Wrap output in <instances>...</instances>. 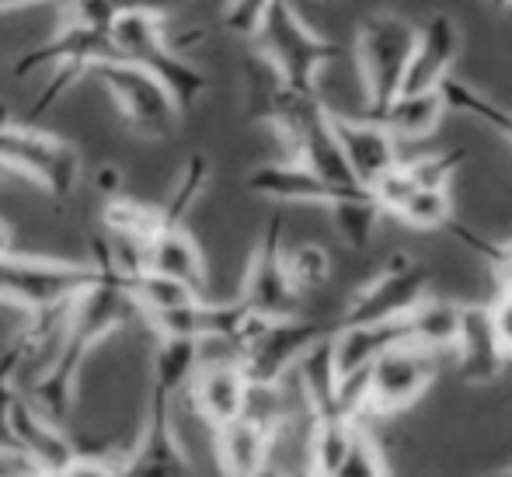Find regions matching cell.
Returning <instances> with one entry per match:
<instances>
[{
    "mask_svg": "<svg viewBox=\"0 0 512 477\" xmlns=\"http://www.w3.org/2000/svg\"><path fill=\"white\" fill-rule=\"evenodd\" d=\"M286 269H290V279L300 296L317 293L331 279V255L314 241L297 244L293 251H286Z\"/></svg>",
    "mask_w": 512,
    "mask_h": 477,
    "instance_id": "obj_31",
    "label": "cell"
},
{
    "mask_svg": "<svg viewBox=\"0 0 512 477\" xmlns=\"http://www.w3.org/2000/svg\"><path fill=\"white\" fill-rule=\"evenodd\" d=\"M105 234L119 237V241H133V244H154V237L161 234V206H147V202H136L129 195L105 202Z\"/></svg>",
    "mask_w": 512,
    "mask_h": 477,
    "instance_id": "obj_24",
    "label": "cell"
},
{
    "mask_svg": "<svg viewBox=\"0 0 512 477\" xmlns=\"http://www.w3.org/2000/svg\"><path fill=\"white\" fill-rule=\"evenodd\" d=\"M446 112L450 108H446L443 91H432V95H401L373 122L391 129L394 140H422V136L436 133V126L443 122Z\"/></svg>",
    "mask_w": 512,
    "mask_h": 477,
    "instance_id": "obj_22",
    "label": "cell"
},
{
    "mask_svg": "<svg viewBox=\"0 0 512 477\" xmlns=\"http://www.w3.org/2000/svg\"><path fill=\"white\" fill-rule=\"evenodd\" d=\"M495 7H512V0H492Z\"/></svg>",
    "mask_w": 512,
    "mask_h": 477,
    "instance_id": "obj_44",
    "label": "cell"
},
{
    "mask_svg": "<svg viewBox=\"0 0 512 477\" xmlns=\"http://www.w3.org/2000/svg\"><path fill=\"white\" fill-rule=\"evenodd\" d=\"M331 331L335 328H324L307 317H286V321L255 317L248 335L237 342L234 359L251 387H283L293 377V370L304 363L307 352Z\"/></svg>",
    "mask_w": 512,
    "mask_h": 477,
    "instance_id": "obj_8",
    "label": "cell"
},
{
    "mask_svg": "<svg viewBox=\"0 0 512 477\" xmlns=\"http://www.w3.org/2000/svg\"><path fill=\"white\" fill-rule=\"evenodd\" d=\"M7 429H11L14 450L35 467L39 477H60L81 457L77 446L67 439V432H63V425L49 422L25 394L14 397L11 415H7Z\"/></svg>",
    "mask_w": 512,
    "mask_h": 477,
    "instance_id": "obj_14",
    "label": "cell"
},
{
    "mask_svg": "<svg viewBox=\"0 0 512 477\" xmlns=\"http://www.w3.org/2000/svg\"><path fill=\"white\" fill-rule=\"evenodd\" d=\"M0 161L11 175H25L53 199H70L81 182V150L28 122H7L0 129Z\"/></svg>",
    "mask_w": 512,
    "mask_h": 477,
    "instance_id": "obj_9",
    "label": "cell"
},
{
    "mask_svg": "<svg viewBox=\"0 0 512 477\" xmlns=\"http://www.w3.org/2000/svg\"><path fill=\"white\" fill-rule=\"evenodd\" d=\"M485 477H512V467H502V471H492V474H485Z\"/></svg>",
    "mask_w": 512,
    "mask_h": 477,
    "instance_id": "obj_43",
    "label": "cell"
},
{
    "mask_svg": "<svg viewBox=\"0 0 512 477\" xmlns=\"http://www.w3.org/2000/svg\"><path fill=\"white\" fill-rule=\"evenodd\" d=\"M32 356H35V345H32L28 328H21L18 335L11 338V345L0 352V450H14L11 429H7V415H11L14 397L21 394V390H18L21 370H25Z\"/></svg>",
    "mask_w": 512,
    "mask_h": 477,
    "instance_id": "obj_27",
    "label": "cell"
},
{
    "mask_svg": "<svg viewBox=\"0 0 512 477\" xmlns=\"http://www.w3.org/2000/svg\"><path fill=\"white\" fill-rule=\"evenodd\" d=\"M446 230H450L464 248H471L478 258H485L488 269L499 279V293H512V241H488V237H481L478 230H471L460 220H453Z\"/></svg>",
    "mask_w": 512,
    "mask_h": 477,
    "instance_id": "obj_30",
    "label": "cell"
},
{
    "mask_svg": "<svg viewBox=\"0 0 512 477\" xmlns=\"http://www.w3.org/2000/svg\"><path fill=\"white\" fill-rule=\"evenodd\" d=\"M272 7H276V0H227L223 4V25L241 39H255Z\"/></svg>",
    "mask_w": 512,
    "mask_h": 477,
    "instance_id": "obj_34",
    "label": "cell"
},
{
    "mask_svg": "<svg viewBox=\"0 0 512 477\" xmlns=\"http://www.w3.org/2000/svg\"><path fill=\"white\" fill-rule=\"evenodd\" d=\"M283 432L272 425L258 422L251 415H241L230 422L227 429L213 432L216 446V464L223 477H258L272 464V450H276Z\"/></svg>",
    "mask_w": 512,
    "mask_h": 477,
    "instance_id": "obj_20",
    "label": "cell"
},
{
    "mask_svg": "<svg viewBox=\"0 0 512 477\" xmlns=\"http://www.w3.org/2000/svg\"><path fill=\"white\" fill-rule=\"evenodd\" d=\"M432 272L422 262L408 255V251H394L377 276L366 279L356 293L349 296L342 317L335 328H356V324H384L408 317L429 300Z\"/></svg>",
    "mask_w": 512,
    "mask_h": 477,
    "instance_id": "obj_11",
    "label": "cell"
},
{
    "mask_svg": "<svg viewBox=\"0 0 512 477\" xmlns=\"http://www.w3.org/2000/svg\"><path fill=\"white\" fill-rule=\"evenodd\" d=\"M14 255V227L0 216V258Z\"/></svg>",
    "mask_w": 512,
    "mask_h": 477,
    "instance_id": "obj_40",
    "label": "cell"
},
{
    "mask_svg": "<svg viewBox=\"0 0 512 477\" xmlns=\"http://www.w3.org/2000/svg\"><path fill=\"white\" fill-rule=\"evenodd\" d=\"M450 356L457 363L460 377L474 383V387L495 383L502 377L509 356L499 342V331H495L492 303H464V310H460V331Z\"/></svg>",
    "mask_w": 512,
    "mask_h": 477,
    "instance_id": "obj_15",
    "label": "cell"
},
{
    "mask_svg": "<svg viewBox=\"0 0 512 477\" xmlns=\"http://www.w3.org/2000/svg\"><path fill=\"white\" fill-rule=\"evenodd\" d=\"M255 49L286 77L290 88L307 91V95L317 91V74L342 56V46L324 39V35H317L314 28L300 18L293 0H276V7H272L269 18H265L262 32L255 35Z\"/></svg>",
    "mask_w": 512,
    "mask_h": 477,
    "instance_id": "obj_7",
    "label": "cell"
},
{
    "mask_svg": "<svg viewBox=\"0 0 512 477\" xmlns=\"http://www.w3.org/2000/svg\"><path fill=\"white\" fill-rule=\"evenodd\" d=\"M91 283H95L91 262H56L35 255L0 258V300L18 303L32 317L70 307Z\"/></svg>",
    "mask_w": 512,
    "mask_h": 477,
    "instance_id": "obj_10",
    "label": "cell"
},
{
    "mask_svg": "<svg viewBox=\"0 0 512 477\" xmlns=\"http://www.w3.org/2000/svg\"><path fill=\"white\" fill-rule=\"evenodd\" d=\"M439 370V356L418 345H401V349L380 356L363 377H356L345 387V408L359 422L398 415L411 408L425 390L432 387Z\"/></svg>",
    "mask_w": 512,
    "mask_h": 477,
    "instance_id": "obj_5",
    "label": "cell"
},
{
    "mask_svg": "<svg viewBox=\"0 0 512 477\" xmlns=\"http://www.w3.org/2000/svg\"><path fill=\"white\" fill-rule=\"evenodd\" d=\"M492 321L499 331V342L506 349V356L512 359V293H499L492 300Z\"/></svg>",
    "mask_w": 512,
    "mask_h": 477,
    "instance_id": "obj_36",
    "label": "cell"
},
{
    "mask_svg": "<svg viewBox=\"0 0 512 477\" xmlns=\"http://www.w3.org/2000/svg\"><path fill=\"white\" fill-rule=\"evenodd\" d=\"M457 56H460L457 18L436 11L418 28V46H415V56H411L401 95H432V91H443V84L453 77Z\"/></svg>",
    "mask_w": 512,
    "mask_h": 477,
    "instance_id": "obj_17",
    "label": "cell"
},
{
    "mask_svg": "<svg viewBox=\"0 0 512 477\" xmlns=\"http://www.w3.org/2000/svg\"><path fill=\"white\" fill-rule=\"evenodd\" d=\"M150 272L178 279V283L196 289L199 296H206V286H209L206 258H203V251H199L196 237L185 227L161 230V234L154 237V244H150Z\"/></svg>",
    "mask_w": 512,
    "mask_h": 477,
    "instance_id": "obj_21",
    "label": "cell"
},
{
    "mask_svg": "<svg viewBox=\"0 0 512 477\" xmlns=\"http://www.w3.org/2000/svg\"><path fill=\"white\" fill-rule=\"evenodd\" d=\"M248 189L272 202H304V206H324V209H328L331 202L352 195V192H342V189H335V185H328L321 175H314L307 164L293 161V157L290 161H269V164L251 168ZM359 192H370V189H359Z\"/></svg>",
    "mask_w": 512,
    "mask_h": 477,
    "instance_id": "obj_19",
    "label": "cell"
},
{
    "mask_svg": "<svg viewBox=\"0 0 512 477\" xmlns=\"http://www.w3.org/2000/svg\"><path fill=\"white\" fill-rule=\"evenodd\" d=\"M91 265H95V283L84 289L74 300V307H70L67 335H63L60 352L42 370V377H35V383L25 394L56 425L67 422L70 411H74L77 380H81V370L91 352L108 335H115L129 317L140 314L133 293H129L126 272L115 262L105 234H95V241H91Z\"/></svg>",
    "mask_w": 512,
    "mask_h": 477,
    "instance_id": "obj_1",
    "label": "cell"
},
{
    "mask_svg": "<svg viewBox=\"0 0 512 477\" xmlns=\"http://www.w3.org/2000/svg\"><path fill=\"white\" fill-rule=\"evenodd\" d=\"M60 477H119V464H108L102 457H77Z\"/></svg>",
    "mask_w": 512,
    "mask_h": 477,
    "instance_id": "obj_37",
    "label": "cell"
},
{
    "mask_svg": "<svg viewBox=\"0 0 512 477\" xmlns=\"http://www.w3.org/2000/svg\"><path fill=\"white\" fill-rule=\"evenodd\" d=\"M460 161H464V150H436V154L411 157L401 164H405L415 189H450V178L457 175Z\"/></svg>",
    "mask_w": 512,
    "mask_h": 477,
    "instance_id": "obj_32",
    "label": "cell"
},
{
    "mask_svg": "<svg viewBox=\"0 0 512 477\" xmlns=\"http://www.w3.org/2000/svg\"><path fill=\"white\" fill-rule=\"evenodd\" d=\"M401 223L415 230H446L457 216H453L450 189H418L398 213Z\"/></svg>",
    "mask_w": 512,
    "mask_h": 477,
    "instance_id": "obj_29",
    "label": "cell"
},
{
    "mask_svg": "<svg viewBox=\"0 0 512 477\" xmlns=\"http://www.w3.org/2000/svg\"><path fill=\"white\" fill-rule=\"evenodd\" d=\"M237 300L262 321L300 317V293L290 279V269H286V220L279 213L269 216L255 251H251Z\"/></svg>",
    "mask_w": 512,
    "mask_h": 477,
    "instance_id": "obj_13",
    "label": "cell"
},
{
    "mask_svg": "<svg viewBox=\"0 0 512 477\" xmlns=\"http://www.w3.org/2000/svg\"><path fill=\"white\" fill-rule=\"evenodd\" d=\"M185 0H108V7L115 11V18L122 14H147V18L164 21L168 14H175Z\"/></svg>",
    "mask_w": 512,
    "mask_h": 477,
    "instance_id": "obj_35",
    "label": "cell"
},
{
    "mask_svg": "<svg viewBox=\"0 0 512 477\" xmlns=\"http://www.w3.org/2000/svg\"><path fill=\"white\" fill-rule=\"evenodd\" d=\"M28 4H39V0H0V11H7V7H28Z\"/></svg>",
    "mask_w": 512,
    "mask_h": 477,
    "instance_id": "obj_42",
    "label": "cell"
},
{
    "mask_svg": "<svg viewBox=\"0 0 512 477\" xmlns=\"http://www.w3.org/2000/svg\"><path fill=\"white\" fill-rule=\"evenodd\" d=\"M335 133L345 150V161H349L352 175H356V182L363 189H373L377 182H384L401 164V140H394L391 129L380 126V122L363 119V115L352 119V115L335 112Z\"/></svg>",
    "mask_w": 512,
    "mask_h": 477,
    "instance_id": "obj_16",
    "label": "cell"
},
{
    "mask_svg": "<svg viewBox=\"0 0 512 477\" xmlns=\"http://www.w3.org/2000/svg\"><path fill=\"white\" fill-rule=\"evenodd\" d=\"M258 477H293V474H290V471H283V467H279V464H276V460H272V464H269V467H265V471H262V474H258Z\"/></svg>",
    "mask_w": 512,
    "mask_h": 477,
    "instance_id": "obj_41",
    "label": "cell"
},
{
    "mask_svg": "<svg viewBox=\"0 0 512 477\" xmlns=\"http://www.w3.org/2000/svg\"><path fill=\"white\" fill-rule=\"evenodd\" d=\"M91 74L102 81V88L112 95L115 108H119L126 126L133 129L136 136L168 140V136L175 133L178 119H182V108H178L175 95H171L157 77H150L147 70L133 67V63H122V60L98 63Z\"/></svg>",
    "mask_w": 512,
    "mask_h": 477,
    "instance_id": "obj_12",
    "label": "cell"
},
{
    "mask_svg": "<svg viewBox=\"0 0 512 477\" xmlns=\"http://www.w3.org/2000/svg\"><path fill=\"white\" fill-rule=\"evenodd\" d=\"M443 98H446V108H450V112L471 115V119L485 122L488 129H495V133L512 147V108L509 105H499L495 98L481 95L478 88H471V84L460 81V77H450V81L443 84Z\"/></svg>",
    "mask_w": 512,
    "mask_h": 477,
    "instance_id": "obj_25",
    "label": "cell"
},
{
    "mask_svg": "<svg viewBox=\"0 0 512 477\" xmlns=\"http://www.w3.org/2000/svg\"><path fill=\"white\" fill-rule=\"evenodd\" d=\"M199 366H203V342L189 338L157 342L140 443L119 460V477H192V464L175 432V397L189 394Z\"/></svg>",
    "mask_w": 512,
    "mask_h": 477,
    "instance_id": "obj_2",
    "label": "cell"
},
{
    "mask_svg": "<svg viewBox=\"0 0 512 477\" xmlns=\"http://www.w3.org/2000/svg\"><path fill=\"white\" fill-rule=\"evenodd\" d=\"M415 46H418V25H411L401 14L377 11L359 21L356 63L366 95L363 119H380L401 98Z\"/></svg>",
    "mask_w": 512,
    "mask_h": 477,
    "instance_id": "obj_4",
    "label": "cell"
},
{
    "mask_svg": "<svg viewBox=\"0 0 512 477\" xmlns=\"http://www.w3.org/2000/svg\"><path fill=\"white\" fill-rule=\"evenodd\" d=\"M251 383L237 359H220V363H203L189 387V401L199 411V418L213 432L227 429L230 422L248 411Z\"/></svg>",
    "mask_w": 512,
    "mask_h": 477,
    "instance_id": "obj_18",
    "label": "cell"
},
{
    "mask_svg": "<svg viewBox=\"0 0 512 477\" xmlns=\"http://www.w3.org/2000/svg\"><path fill=\"white\" fill-rule=\"evenodd\" d=\"M331 477H391L387 474L384 453H380L377 439L370 436V429L359 432L356 443H352V450H349V457L335 467V474Z\"/></svg>",
    "mask_w": 512,
    "mask_h": 477,
    "instance_id": "obj_33",
    "label": "cell"
},
{
    "mask_svg": "<svg viewBox=\"0 0 512 477\" xmlns=\"http://www.w3.org/2000/svg\"><path fill=\"white\" fill-rule=\"evenodd\" d=\"M209 185V157L203 150H196V154L189 157V161L182 164V171H178V182L171 185L168 199H164L161 206V230H178L185 227V220H189L192 206L199 202V195L206 192Z\"/></svg>",
    "mask_w": 512,
    "mask_h": 477,
    "instance_id": "obj_26",
    "label": "cell"
},
{
    "mask_svg": "<svg viewBox=\"0 0 512 477\" xmlns=\"http://www.w3.org/2000/svg\"><path fill=\"white\" fill-rule=\"evenodd\" d=\"M95 189L108 199H119L122 195V171L115 168V164H102V168L95 171Z\"/></svg>",
    "mask_w": 512,
    "mask_h": 477,
    "instance_id": "obj_38",
    "label": "cell"
},
{
    "mask_svg": "<svg viewBox=\"0 0 512 477\" xmlns=\"http://www.w3.org/2000/svg\"><path fill=\"white\" fill-rule=\"evenodd\" d=\"M331 216V227L335 234L342 237V244H349L352 251H363L370 248L373 234H377L380 220H384V206L373 199V192H352L345 199L331 202L328 206Z\"/></svg>",
    "mask_w": 512,
    "mask_h": 477,
    "instance_id": "obj_23",
    "label": "cell"
},
{
    "mask_svg": "<svg viewBox=\"0 0 512 477\" xmlns=\"http://www.w3.org/2000/svg\"><path fill=\"white\" fill-rule=\"evenodd\" d=\"M112 42L115 60L133 63V67L147 70L150 77H157L175 95L182 112H189L206 95V74L189 56H182L171 46L168 35H164V21L147 18V14H122L112 25Z\"/></svg>",
    "mask_w": 512,
    "mask_h": 477,
    "instance_id": "obj_6",
    "label": "cell"
},
{
    "mask_svg": "<svg viewBox=\"0 0 512 477\" xmlns=\"http://www.w3.org/2000/svg\"><path fill=\"white\" fill-rule=\"evenodd\" d=\"M129 293H133V300L143 317L161 314V310L185 307V303H192V300H203L196 289H189L185 283H178V279H168V276H161V272H150V269L129 279Z\"/></svg>",
    "mask_w": 512,
    "mask_h": 477,
    "instance_id": "obj_28",
    "label": "cell"
},
{
    "mask_svg": "<svg viewBox=\"0 0 512 477\" xmlns=\"http://www.w3.org/2000/svg\"><path fill=\"white\" fill-rule=\"evenodd\" d=\"M112 25H115V18H105V11H95V4L74 0L67 18H63L60 32H56L49 42L28 49L25 56L14 60V77H28V74H35V70H49L46 88L39 91V98L32 101V108H28V115L21 122L35 126V122L67 95L84 74H91L98 63L115 60Z\"/></svg>",
    "mask_w": 512,
    "mask_h": 477,
    "instance_id": "obj_3",
    "label": "cell"
},
{
    "mask_svg": "<svg viewBox=\"0 0 512 477\" xmlns=\"http://www.w3.org/2000/svg\"><path fill=\"white\" fill-rule=\"evenodd\" d=\"M0 477H39L18 450H0Z\"/></svg>",
    "mask_w": 512,
    "mask_h": 477,
    "instance_id": "obj_39",
    "label": "cell"
}]
</instances>
